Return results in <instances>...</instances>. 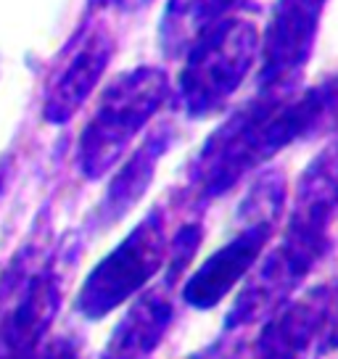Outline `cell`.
<instances>
[{
  "label": "cell",
  "mask_w": 338,
  "mask_h": 359,
  "mask_svg": "<svg viewBox=\"0 0 338 359\" xmlns=\"http://www.w3.org/2000/svg\"><path fill=\"white\" fill-rule=\"evenodd\" d=\"M338 336V275L285 302L267 317L254 344V359H306L330 354V338Z\"/></svg>",
  "instance_id": "cell-5"
},
{
  "label": "cell",
  "mask_w": 338,
  "mask_h": 359,
  "mask_svg": "<svg viewBox=\"0 0 338 359\" xmlns=\"http://www.w3.org/2000/svg\"><path fill=\"white\" fill-rule=\"evenodd\" d=\"M24 359H77V346L67 338H56V341H46Z\"/></svg>",
  "instance_id": "cell-6"
},
{
  "label": "cell",
  "mask_w": 338,
  "mask_h": 359,
  "mask_svg": "<svg viewBox=\"0 0 338 359\" xmlns=\"http://www.w3.org/2000/svg\"><path fill=\"white\" fill-rule=\"evenodd\" d=\"M338 214V151L306 169L280 241L262 259L225 317V330L254 325L275 314L330 251V230Z\"/></svg>",
  "instance_id": "cell-1"
},
{
  "label": "cell",
  "mask_w": 338,
  "mask_h": 359,
  "mask_svg": "<svg viewBox=\"0 0 338 359\" xmlns=\"http://www.w3.org/2000/svg\"><path fill=\"white\" fill-rule=\"evenodd\" d=\"M0 191H3V182H0Z\"/></svg>",
  "instance_id": "cell-8"
},
{
  "label": "cell",
  "mask_w": 338,
  "mask_h": 359,
  "mask_svg": "<svg viewBox=\"0 0 338 359\" xmlns=\"http://www.w3.org/2000/svg\"><path fill=\"white\" fill-rule=\"evenodd\" d=\"M188 359H241V344L233 338H219L212 346H206L203 351H196Z\"/></svg>",
  "instance_id": "cell-7"
},
{
  "label": "cell",
  "mask_w": 338,
  "mask_h": 359,
  "mask_svg": "<svg viewBox=\"0 0 338 359\" xmlns=\"http://www.w3.org/2000/svg\"><path fill=\"white\" fill-rule=\"evenodd\" d=\"M169 254L167 219L154 206L140 222L122 238L106 257L88 272L74 299V312L90 323H101L109 314L135 299L158 278Z\"/></svg>",
  "instance_id": "cell-2"
},
{
  "label": "cell",
  "mask_w": 338,
  "mask_h": 359,
  "mask_svg": "<svg viewBox=\"0 0 338 359\" xmlns=\"http://www.w3.org/2000/svg\"><path fill=\"white\" fill-rule=\"evenodd\" d=\"M203 241L201 224H185L177 236L169 241V254L161 278L146 285L127 306L124 317L116 323L111 336L101 351V359H148L167 336L175 320V299L177 283L188 272L196 251Z\"/></svg>",
  "instance_id": "cell-3"
},
{
  "label": "cell",
  "mask_w": 338,
  "mask_h": 359,
  "mask_svg": "<svg viewBox=\"0 0 338 359\" xmlns=\"http://www.w3.org/2000/svg\"><path fill=\"white\" fill-rule=\"evenodd\" d=\"M283 206L280 185L272 188L270 182H262L257 193L246 203V224L236 236L219 246L215 254L201 262V267L193 269L182 285V302L193 309H215L241 280L259 262L262 251L275 236V222Z\"/></svg>",
  "instance_id": "cell-4"
}]
</instances>
